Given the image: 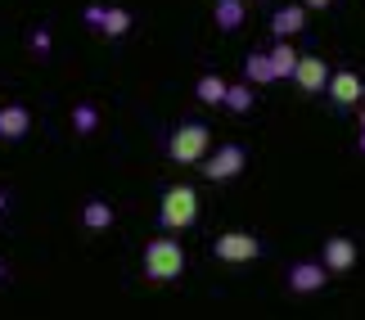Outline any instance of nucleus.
Returning <instances> with one entry per match:
<instances>
[{"label":"nucleus","mask_w":365,"mask_h":320,"mask_svg":"<svg viewBox=\"0 0 365 320\" xmlns=\"http://www.w3.org/2000/svg\"><path fill=\"white\" fill-rule=\"evenodd\" d=\"M194 221H199V190L194 185H167L163 203H158V226L167 234H176V230H190Z\"/></svg>","instance_id":"obj_1"},{"label":"nucleus","mask_w":365,"mask_h":320,"mask_svg":"<svg viewBox=\"0 0 365 320\" xmlns=\"http://www.w3.org/2000/svg\"><path fill=\"white\" fill-rule=\"evenodd\" d=\"M207 149H212V127H207V122H180V127L167 135V158L180 162V167L203 162Z\"/></svg>","instance_id":"obj_2"},{"label":"nucleus","mask_w":365,"mask_h":320,"mask_svg":"<svg viewBox=\"0 0 365 320\" xmlns=\"http://www.w3.org/2000/svg\"><path fill=\"white\" fill-rule=\"evenodd\" d=\"M145 275L153 284H172L185 275V248H180L176 239H149L145 244Z\"/></svg>","instance_id":"obj_3"},{"label":"nucleus","mask_w":365,"mask_h":320,"mask_svg":"<svg viewBox=\"0 0 365 320\" xmlns=\"http://www.w3.org/2000/svg\"><path fill=\"white\" fill-rule=\"evenodd\" d=\"M212 253L221 262H230V267H240V262H257L262 257V239L248 234V230H226V234L212 239Z\"/></svg>","instance_id":"obj_4"},{"label":"nucleus","mask_w":365,"mask_h":320,"mask_svg":"<svg viewBox=\"0 0 365 320\" xmlns=\"http://www.w3.org/2000/svg\"><path fill=\"white\" fill-rule=\"evenodd\" d=\"M248 167L244 145H221V149H207L203 154V176L207 180H235Z\"/></svg>","instance_id":"obj_5"},{"label":"nucleus","mask_w":365,"mask_h":320,"mask_svg":"<svg viewBox=\"0 0 365 320\" xmlns=\"http://www.w3.org/2000/svg\"><path fill=\"white\" fill-rule=\"evenodd\" d=\"M325 95H329L339 108H361V104H365V77L352 73V68H343V73H329Z\"/></svg>","instance_id":"obj_6"},{"label":"nucleus","mask_w":365,"mask_h":320,"mask_svg":"<svg viewBox=\"0 0 365 320\" xmlns=\"http://www.w3.org/2000/svg\"><path fill=\"white\" fill-rule=\"evenodd\" d=\"M293 86H298L302 95H320L329 86V63L316 59V54H298V68H293Z\"/></svg>","instance_id":"obj_7"},{"label":"nucleus","mask_w":365,"mask_h":320,"mask_svg":"<svg viewBox=\"0 0 365 320\" xmlns=\"http://www.w3.org/2000/svg\"><path fill=\"white\" fill-rule=\"evenodd\" d=\"M284 280H289L293 294H320L325 280H329V271H325V262H293Z\"/></svg>","instance_id":"obj_8"},{"label":"nucleus","mask_w":365,"mask_h":320,"mask_svg":"<svg viewBox=\"0 0 365 320\" xmlns=\"http://www.w3.org/2000/svg\"><path fill=\"white\" fill-rule=\"evenodd\" d=\"M320 262H325L329 275H347L356 267V244L347 239V234H334V239H325V248H320Z\"/></svg>","instance_id":"obj_9"},{"label":"nucleus","mask_w":365,"mask_h":320,"mask_svg":"<svg viewBox=\"0 0 365 320\" xmlns=\"http://www.w3.org/2000/svg\"><path fill=\"white\" fill-rule=\"evenodd\" d=\"M266 27H271V36H275V41L298 36L302 27H307V5H302V0H293V5H279V9L271 14V23H266Z\"/></svg>","instance_id":"obj_10"},{"label":"nucleus","mask_w":365,"mask_h":320,"mask_svg":"<svg viewBox=\"0 0 365 320\" xmlns=\"http://www.w3.org/2000/svg\"><path fill=\"white\" fill-rule=\"evenodd\" d=\"M32 131V113L23 104H5L0 108V140H23Z\"/></svg>","instance_id":"obj_11"},{"label":"nucleus","mask_w":365,"mask_h":320,"mask_svg":"<svg viewBox=\"0 0 365 320\" xmlns=\"http://www.w3.org/2000/svg\"><path fill=\"white\" fill-rule=\"evenodd\" d=\"M212 23L221 27V32H240V27L248 23L244 0H217V5H212Z\"/></svg>","instance_id":"obj_12"},{"label":"nucleus","mask_w":365,"mask_h":320,"mask_svg":"<svg viewBox=\"0 0 365 320\" xmlns=\"http://www.w3.org/2000/svg\"><path fill=\"white\" fill-rule=\"evenodd\" d=\"M244 81H252V86H271V81H275V73H271V54L252 50L248 59H244Z\"/></svg>","instance_id":"obj_13"},{"label":"nucleus","mask_w":365,"mask_h":320,"mask_svg":"<svg viewBox=\"0 0 365 320\" xmlns=\"http://www.w3.org/2000/svg\"><path fill=\"white\" fill-rule=\"evenodd\" d=\"M293 68H298V50H293L289 41H275V50H271V73H275V81H289Z\"/></svg>","instance_id":"obj_14"},{"label":"nucleus","mask_w":365,"mask_h":320,"mask_svg":"<svg viewBox=\"0 0 365 320\" xmlns=\"http://www.w3.org/2000/svg\"><path fill=\"white\" fill-rule=\"evenodd\" d=\"M81 226H86V230H108V226H113V203L91 199L86 207H81Z\"/></svg>","instance_id":"obj_15"},{"label":"nucleus","mask_w":365,"mask_h":320,"mask_svg":"<svg viewBox=\"0 0 365 320\" xmlns=\"http://www.w3.org/2000/svg\"><path fill=\"white\" fill-rule=\"evenodd\" d=\"M95 32H104V36H126L131 32V9H118V5H104V19Z\"/></svg>","instance_id":"obj_16"},{"label":"nucleus","mask_w":365,"mask_h":320,"mask_svg":"<svg viewBox=\"0 0 365 320\" xmlns=\"http://www.w3.org/2000/svg\"><path fill=\"white\" fill-rule=\"evenodd\" d=\"M252 104H257V86H252V81H235V86H226V108L230 113H248Z\"/></svg>","instance_id":"obj_17"},{"label":"nucleus","mask_w":365,"mask_h":320,"mask_svg":"<svg viewBox=\"0 0 365 320\" xmlns=\"http://www.w3.org/2000/svg\"><path fill=\"white\" fill-rule=\"evenodd\" d=\"M226 86H230L226 77H217V73H203V77H199V86H194V95H199L203 104H226Z\"/></svg>","instance_id":"obj_18"},{"label":"nucleus","mask_w":365,"mask_h":320,"mask_svg":"<svg viewBox=\"0 0 365 320\" xmlns=\"http://www.w3.org/2000/svg\"><path fill=\"white\" fill-rule=\"evenodd\" d=\"M95 127H100V108H95V104H77L73 108V131L77 135H91Z\"/></svg>","instance_id":"obj_19"},{"label":"nucleus","mask_w":365,"mask_h":320,"mask_svg":"<svg viewBox=\"0 0 365 320\" xmlns=\"http://www.w3.org/2000/svg\"><path fill=\"white\" fill-rule=\"evenodd\" d=\"M27 46H32V54H41V59H46V54H50V46H54L50 27H32V36H27Z\"/></svg>","instance_id":"obj_20"},{"label":"nucleus","mask_w":365,"mask_h":320,"mask_svg":"<svg viewBox=\"0 0 365 320\" xmlns=\"http://www.w3.org/2000/svg\"><path fill=\"white\" fill-rule=\"evenodd\" d=\"M356 149H361V158H365V104H361V135H356Z\"/></svg>","instance_id":"obj_21"},{"label":"nucleus","mask_w":365,"mask_h":320,"mask_svg":"<svg viewBox=\"0 0 365 320\" xmlns=\"http://www.w3.org/2000/svg\"><path fill=\"white\" fill-rule=\"evenodd\" d=\"M302 5H307V9H329L334 0H302Z\"/></svg>","instance_id":"obj_22"},{"label":"nucleus","mask_w":365,"mask_h":320,"mask_svg":"<svg viewBox=\"0 0 365 320\" xmlns=\"http://www.w3.org/2000/svg\"><path fill=\"white\" fill-rule=\"evenodd\" d=\"M5 207H9V194H5V190H0V217H5Z\"/></svg>","instance_id":"obj_23"},{"label":"nucleus","mask_w":365,"mask_h":320,"mask_svg":"<svg viewBox=\"0 0 365 320\" xmlns=\"http://www.w3.org/2000/svg\"><path fill=\"white\" fill-rule=\"evenodd\" d=\"M0 280H5V257H0Z\"/></svg>","instance_id":"obj_24"}]
</instances>
